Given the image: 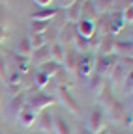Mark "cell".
I'll return each instance as SVG.
<instances>
[{"label": "cell", "mask_w": 133, "mask_h": 134, "mask_svg": "<svg viewBox=\"0 0 133 134\" xmlns=\"http://www.w3.org/2000/svg\"><path fill=\"white\" fill-rule=\"evenodd\" d=\"M75 32L79 34L81 37H85V39H90L94 34H96V26H94V23H90V21H79L77 24H75Z\"/></svg>", "instance_id": "4fadbf2b"}, {"label": "cell", "mask_w": 133, "mask_h": 134, "mask_svg": "<svg viewBox=\"0 0 133 134\" xmlns=\"http://www.w3.org/2000/svg\"><path fill=\"white\" fill-rule=\"evenodd\" d=\"M73 2H75V0H56V4H58V9H62V11H64V9H68V8H70Z\"/></svg>", "instance_id": "d6a6232c"}, {"label": "cell", "mask_w": 133, "mask_h": 134, "mask_svg": "<svg viewBox=\"0 0 133 134\" xmlns=\"http://www.w3.org/2000/svg\"><path fill=\"white\" fill-rule=\"evenodd\" d=\"M60 69H62V65H60V63H56V62H47V63H43V65H41V73H43V75H47L49 78H53Z\"/></svg>", "instance_id": "4316f807"}, {"label": "cell", "mask_w": 133, "mask_h": 134, "mask_svg": "<svg viewBox=\"0 0 133 134\" xmlns=\"http://www.w3.org/2000/svg\"><path fill=\"white\" fill-rule=\"evenodd\" d=\"M107 86H109V84H107V78L105 76L97 75V73H92L90 75V90H92L94 95H97L99 91H103Z\"/></svg>", "instance_id": "e0dca14e"}, {"label": "cell", "mask_w": 133, "mask_h": 134, "mask_svg": "<svg viewBox=\"0 0 133 134\" xmlns=\"http://www.w3.org/2000/svg\"><path fill=\"white\" fill-rule=\"evenodd\" d=\"M9 37V34H8V28L6 26H0V45H2L6 39Z\"/></svg>", "instance_id": "836d02e7"}, {"label": "cell", "mask_w": 133, "mask_h": 134, "mask_svg": "<svg viewBox=\"0 0 133 134\" xmlns=\"http://www.w3.org/2000/svg\"><path fill=\"white\" fill-rule=\"evenodd\" d=\"M49 50H51V60L62 65V62H64V52H66V48H64L62 45H58V43H49Z\"/></svg>", "instance_id": "7402d4cb"}, {"label": "cell", "mask_w": 133, "mask_h": 134, "mask_svg": "<svg viewBox=\"0 0 133 134\" xmlns=\"http://www.w3.org/2000/svg\"><path fill=\"white\" fill-rule=\"evenodd\" d=\"M94 9L97 15H103V13H109L112 9V0H90Z\"/></svg>", "instance_id": "603a6c76"}, {"label": "cell", "mask_w": 133, "mask_h": 134, "mask_svg": "<svg viewBox=\"0 0 133 134\" xmlns=\"http://www.w3.org/2000/svg\"><path fill=\"white\" fill-rule=\"evenodd\" d=\"M53 103H55V97L47 95V93H43V91H36V93L24 97V106H23V108L38 114V112H41V110H47Z\"/></svg>", "instance_id": "6da1fadb"}, {"label": "cell", "mask_w": 133, "mask_h": 134, "mask_svg": "<svg viewBox=\"0 0 133 134\" xmlns=\"http://www.w3.org/2000/svg\"><path fill=\"white\" fill-rule=\"evenodd\" d=\"M36 125L41 132L45 134H53V115L49 110H41L36 114Z\"/></svg>", "instance_id": "52a82bcc"}, {"label": "cell", "mask_w": 133, "mask_h": 134, "mask_svg": "<svg viewBox=\"0 0 133 134\" xmlns=\"http://www.w3.org/2000/svg\"><path fill=\"white\" fill-rule=\"evenodd\" d=\"M34 2L40 6V8H51V4H53V0H34Z\"/></svg>", "instance_id": "e575fe53"}, {"label": "cell", "mask_w": 133, "mask_h": 134, "mask_svg": "<svg viewBox=\"0 0 133 134\" xmlns=\"http://www.w3.org/2000/svg\"><path fill=\"white\" fill-rule=\"evenodd\" d=\"M58 100L62 103V106L66 110H70L73 115H81V106L75 100V97L71 95L70 88H58Z\"/></svg>", "instance_id": "3957f363"}, {"label": "cell", "mask_w": 133, "mask_h": 134, "mask_svg": "<svg viewBox=\"0 0 133 134\" xmlns=\"http://www.w3.org/2000/svg\"><path fill=\"white\" fill-rule=\"evenodd\" d=\"M23 106H24V91L23 93H19V95H13L11 99H9V103H8V115H13V117H17V114L23 110Z\"/></svg>", "instance_id": "8fae6325"}, {"label": "cell", "mask_w": 133, "mask_h": 134, "mask_svg": "<svg viewBox=\"0 0 133 134\" xmlns=\"http://www.w3.org/2000/svg\"><path fill=\"white\" fill-rule=\"evenodd\" d=\"M79 52L73 48V47H68L64 52V62H62V67L66 73H77V65H79Z\"/></svg>", "instance_id": "5b68a950"}, {"label": "cell", "mask_w": 133, "mask_h": 134, "mask_svg": "<svg viewBox=\"0 0 133 134\" xmlns=\"http://www.w3.org/2000/svg\"><path fill=\"white\" fill-rule=\"evenodd\" d=\"M103 129H107V117H105L103 110L96 104V106L92 108L90 115H88V121H86V130H88L90 134H97V132H101Z\"/></svg>", "instance_id": "7a4b0ae2"}, {"label": "cell", "mask_w": 133, "mask_h": 134, "mask_svg": "<svg viewBox=\"0 0 133 134\" xmlns=\"http://www.w3.org/2000/svg\"><path fill=\"white\" fill-rule=\"evenodd\" d=\"M109 134H127L126 130H120V129H112V130H109Z\"/></svg>", "instance_id": "d590c367"}, {"label": "cell", "mask_w": 133, "mask_h": 134, "mask_svg": "<svg viewBox=\"0 0 133 134\" xmlns=\"http://www.w3.org/2000/svg\"><path fill=\"white\" fill-rule=\"evenodd\" d=\"M6 78H8V60L0 52V80H6Z\"/></svg>", "instance_id": "f546056e"}, {"label": "cell", "mask_w": 133, "mask_h": 134, "mask_svg": "<svg viewBox=\"0 0 133 134\" xmlns=\"http://www.w3.org/2000/svg\"><path fill=\"white\" fill-rule=\"evenodd\" d=\"M6 21H8V11L4 4H0V26H6Z\"/></svg>", "instance_id": "1f68e13d"}, {"label": "cell", "mask_w": 133, "mask_h": 134, "mask_svg": "<svg viewBox=\"0 0 133 134\" xmlns=\"http://www.w3.org/2000/svg\"><path fill=\"white\" fill-rule=\"evenodd\" d=\"M32 32L34 34H45L49 28H51V23L49 21H32Z\"/></svg>", "instance_id": "83f0119b"}, {"label": "cell", "mask_w": 133, "mask_h": 134, "mask_svg": "<svg viewBox=\"0 0 133 134\" xmlns=\"http://www.w3.org/2000/svg\"><path fill=\"white\" fill-rule=\"evenodd\" d=\"M81 6H82V0H75L68 9H64L68 23H71V24H77L79 23V19H81Z\"/></svg>", "instance_id": "5bb4252c"}, {"label": "cell", "mask_w": 133, "mask_h": 134, "mask_svg": "<svg viewBox=\"0 0 133 134\" xmlns=\"http://www.w3.org/2000/svg\"><path fill=\"white\" fill-rule=\"evenodd\" d=\"M120 13H122L124 23L131 26V23H133V6H131V0H126V2H124V6L120 8Z\"/></svg>", "instance_id": "484cf974"}, {"label": "cell", "mask_w": 133, "mask_h": 134, "mask_svg": "<svg viewBox=\"0 0 133 134\" xmlns=\"http://www.w3.org/2000/svg\"><path fill=\"white\" fill-rule=\"evenodd\" d=\"M30 58L34 60L38 65H43V63H47V62H53V60H51V50H49V45H43V47L36 48L34 52H32Z\"/></svg>", "instance_id": "9a60e30c"}, {"label": "cell", "mask_w": 133, "mask_h": 134, "mask_svg": "<svg viewBox=\"0 0 133 134\" xmlns=\"http://www.w3.org/2000/svg\"><path fill=\"white\" fill-rule=\"evenodd\" d=\"M49 80H51V78H49L47 75H43L41 71H40V73H36V75H34V88H40V90H41V88H45L47 84H49Z\"/></svg>", "instance_id": "f1b7e54d"}, {"label": "cell", "mask_w": 133, "mask_h": 134, "mask_svg": "<svg viewBox=\"0 0 133 134\" xmlns=\"http://www.w3.org/2000/svg\"><path fill=\"white\" fill-rule=\"evenodd\" d=\"M97 134H109V129H103L101 132H97Z\"/></svg>", "instance_id": "74e56055"}, {"label": "cell", "mask_w": 133, "mask_h": 134, "mask_svg": "<svg viewBox=\"0 0 133 134\" xmlns=\"http://www.w3.org/2000/svg\"><path fill=\"white\" fill-rule=\"evenodd\" d=\"M77 73H79V76L90 78V75L94 73V54H92V52H85V54L79 56Z\"/></svg>", "instance_id": "277c9868"}, {"label": "cell", "mask_w": 133, "mask_h": 134, "mask_svg": "<svg viewBox=\"0 0 133 134\" xmlns=\"http://www.w3.org/2000/svg\"><path fill=\"white\" fill-rule=\"evenodd\" d=\"M53 134H71L70 123L62 115H53Z\"/></svg>", "instance_id": "d6986e66"}, {"label": "cell", "mask_w": 133, "mask_h": 134, "mask_svg": "<svg viewBox=\"0 0 133 134\" xmlns=\"http://www.w3.org/2000/svg\"><path fill=\"white\" fill-rule=\"evenodd\" d=\"M58 11H60L58 8H40V11L30 15V19L32 21H49V23H51L58 15Z\"/></svg>", "instance_id": "7c38bea8"}, {"label": "cell", "mask_w": 133, "mask_h": 134, "mask_svg": "<svg viewBox=\"0 0 133 134\" xmlns=\"http://www.w3.org/2000/svg\"><path fill=\"white\" fill-rule=\"evenodd\" d=\"M122 84H124V91H126L127 95H131V88H133V75L129 73V75L126 76V80H124Z\"/></svg>", "instance_id": "4dcf8cb0"}, {"label": "cell", "mask_w": 133, "mask_h": 134, "mask_svg": "<svg viewBox=\"0 0 133 134\" xmlns=\"http://www.w3.org/2000/svg\"><path fill=\"white\" fill-rule=\"evenodd\" d=\"M58 45H62L64 48H68V47H71V43H73V37H75V24H71V23H66L58 32Z\"/></svg>", "instance_id": "8992f818"}, {"label": "cell", "mask_w": 133, "mask_h": 134, "mask_svg": "<svg viewBox=\"0 0 133 134\" xmlns=\"http://www.w3.org/2000/svg\"><path fill=\"white\" fill-rule=\"evenodd\" d=\"M131 41H118V39H114L112 43V54L114 56H118V58H131Z\"/></svg>", "instance_id": "30bf717a"}, {"label": "cell", "mask_w": 133, "mask_h": 134, "mask_svg": "<svg viewBox=\"0 0 133 134\" xmlns=\"http://www.w3.org/2000/svg\"><path fill=\"white\" fill-rule=\"evenodd\" d=\"M2 100H4V90L0 88V103H2Z\"/></svg>", "instance_id": "8d00e7d4"}, {"label": "cell", "mask_w": 133, "mask_h": 134, "mask_svg": "<svg viewBox=\"0 0 133 134\" xmlns=\"http://www.w3.org/2000/svg\"><path fill=\"white\" fill-rule=\"evenodd\" d=\"M0 134H4V132H2V130H0Z\"/></svg>", "instance_id": "ab89813d"}, {"label": "cell", "mask_w": 133, "mask_h": 134, "mask_svg": "<svg viewBox=\"0 0 133 134\" xmlns=\"http://www.w3.org/2000/svg\"><path fill=\"white\" fill-rule=\"evenodd\" d=\"M17 121L23 129H30V127H34L36 125V114L34 112H30L26 108H23L19 114H17Z\"/></svg>", "instance_id": "2e32d148"}, {"label": "cell", "mask_w": 133, "mask_h": 134, "mask_svg": "<svg viewBox=\"0 0 133 134\" xmlns=\"http://www.w3.org/2000/svg\"><path fill=\"white\" fill-rule=\"evenodd\" d=\"M71 47L77 50L79 54H85V52H88V39L81 37L79 34L75 32V37H73V43H71Z\"/></svg>", "instance_id": "d4e9b609"}, {"label": "cell", "mask_w": 133, "mask_h": 134, "mask_svg": "<svg viewBox=\"0 0 133 134\" xmlns=\"http://www.w3.org/2000/svg\"><path fill=\"white\" fill-rule=\"evenodd\" d=\"M32 52H34V50H32V47H30V43H28V39L26 37H23L19 43H17V47H15V54L17 56H21V58H30L32 56Z\"/></svg>", "instance_id": "44dd1931"}, {"label": "cell", "mask_w": 133, "mask_h": 134, "mask_svg": "<svg viewBox=\"0 0 133 134\" xmlns=\"http://www.w3.org/2000/svg\"><path fill=\"white\" fill-rule=\"evenodd\" d=\"M81 19H82V21L96 23L97 13H96V9H94V6H92L90 0H82V6H81ZM81 19H79V21H81Z\"/></svg>", "instance_id": "ac0fdd59"}, {"label": "cell", "mask_w": 133, "mask_h": 134, "mask_svg": "<svg viewBox=\"0 0 133 134\" xmlns=\"http://www.w3.org/2000/svg\"><path fill=\"white\" fill-rule=\"evenodd\" d=\"M112 43H114V37H111V36L101 37V39H99L97 48H96V52H97V54H101V56H109V54H112Z\"/></svg>", "instance_id": "ffe728a7"}, {"label": "cell", "mask_w": 133, "mask_h": 134, "mask_svg": "<svg viewBox=\"0 0 133 134\" xmlns=\"http://www.w3.org/2000/svg\"><path fill=\"white\" fill-rule=\"evenodd\" d=\"M6 80H8V88H9V91H11L13 95H19V93L24 91V88H23V75H21V73L13 71V73L8 75Z\"/></svg>", "instance_id": "9c48e42d"}, {"label": "cell", "mask_w": 133, "mask_h": 134, "mask_svg": "<svg viewBox=\"0 0 133 134\" xmlns=\"http://www.w3.org/2000/svg\"><path fill=\"white\" fill-rule=\"evenodd\" d=\"M109 21H111V30H109V36H111V37L118 36V34L122 32V28L126 26V23H124V19H122L120 9H111V11H109Z\"/></svg>", "instance_id": "ba28073f"}, {"label": "cell", "mask_w": 133, "mask_h": 134, "mask_svg": "<svg viewBox=\"0 0 133 134\" xmlns=\"http://www.w3.org/2000/svg\"><path fill=\"white\" fill-rule=\"evenodd\" d=\"M26 39H28V43H30L32 50H36V48H40V47L47 45V39H45V34H34V32H32V34H30V36H28Z\"/></svg>", "instance_id": "cb8c5ba5"}, {"label": "cell", "mask_w": 133, "mask_h": 134, "mask_svg": "<svg viewBox=\"0 0 133 134\" xmlns=\"http://www.w3.org/2000/svg\"><path fill=\"white\" fill-rule=\"evenodd\" d=\"M0 4H6V0H0Z\"/></svg>", "instance_id": "f35d334b"}]
</instances>
